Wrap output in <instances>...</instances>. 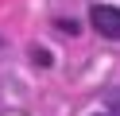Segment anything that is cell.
I'll use <instances>...</instances> for the list:
<instances>
[{"instance_id":"obj_1","label":"cell","mask_w":120,"mask_h":116,"mask_svg":"<svg viewBox=\"0 0 120 116\" xmlns=\"http://www.w3.org/2000/svg\"><path fill=\"white\" fill-rule=\"evenodd\" d=\"M89 23H93L97 35L120 39V8H112V4H93V8H89Z\"/></svg>"}]
</instances>
